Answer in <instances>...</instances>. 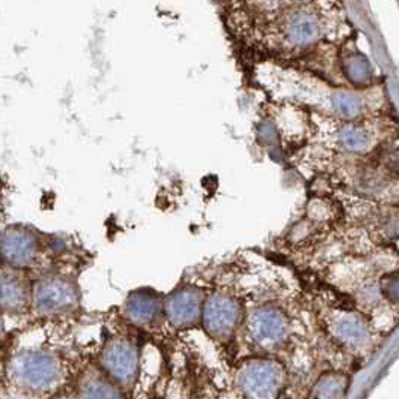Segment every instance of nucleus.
Segmentation results:
<instances>
[{"label": "nucleus", "instance_id": "obj_13", "mask_svg": "<svg viewBox=\"0 0 399 399\" xmlns=\"http://www.w3.org/2000/svg\"><path fill=\"white\" fill-rule=\"evenodd\" d=\"M350 379L340 372L321 376L312 389L314 399H343L348 391Z\"/></svg>", "mask_w": 399, "mask_h": 399}, {"label": "nucleus", "instance_id": "obj_9", "mask_svg": "<svg viewBox=\"0 0 399 399\" xmlns=\"http://www.w3.org/2000/svg\"><path fill=\"white\" fill-rule=\"evenodd\" d=\"M332 333L347 347H362L369 340V324L360 314L347 312L332 323Z\"/></svg>", "mask_w": 399, "mask_h": 399}, {"label": "nucleus", "instance_id": "obj_16", "mask_svg": "<svg viewBox=\"0 0 399 399\" xmlns=\"http://www.w3.org/2000/svg\"><path fill=\"white\" fill-rule=\"evenodd\" d=\"M332 104H333V108L336 110V113L343 116V117H347V119H353V117L359 116L360 112H362L360 100L352 93H336V95H333Z\"/></svg>", "mask_w": 399, "mask_h": 399}, {"label": "nucleus", "instance_id": "obj_18", "mask_svg": "<svg viewBox=\"0 0 399 399\" xmlns=\"http://www.w3.org/2000/svg\"><path fill=\"white\" fill-rule=\"evenodd\" d=\"M380 290L386 297L392 300L393 304H396L398 302V273L395 272V273L384 276L380 284Z\"/></svg>", "mask_w": 399, "mask_h": 399}, {"label": "nucleus", "instance_id": "obj_7", "mask_svg": "<svg viewBox=\"0 0 399 399\" xmlns=\"http://www.w3.org/2000/svg\"><path fill=\"white\" fill-rule=\"evenodd\" d=\"M77 294L69 282L64 280H44L35 287L33 304L41 314L62 312L76 305Z\"/></svg>", "mask_w": 399, "mask_h": 399}, {"label": "nucleus", "instance_id": "obj_4", "mask_svg": "<svg viewBox=\"0 0 399 399\" xmlns=\"http://www.w3.org/2000/svg\"><path fill=\"white\" fill-rule=\"evenodd\" d=\"M242 316L239 302L224 293H215L204 300L201 320L213 340H228L237 328Z\"/></svg>", "mask_w": 399, "mask_h": 399}, {"label": "nucleus", "instance_id": "obj_17", "mask_svg": "<svg viewBox=\"0 0 399 399\" xmlns=\"http://www.w3.org/2000/svg\"><path fill=\"white\" fill-rule=\"evenodd\" d=\"M347 74L350 80L356 84H362L369 80L371 68L364 57H352L347 64Z\"/></svg>", "mask_w": 399, "mask_h": 399}, {"label": "nucleus", "instance_id": "obj_10", "mask_svg": "<svg viewBox=\"0 0 399 399\" xmlns=\"http://www.w3.org/2000/svg\"><path fill=\"white\" fill-rule=\"evenodd\" d=\"M161 311V299L150 290L132 292L126 300L125 312L128 318L138 326L150 324Z\"/></svg>", "mask_w": 399, "mask_h": 399}, {"label": "nucleus", "instance_id": "obj_15", "mask_svg": "<svg viewBox=\"0 0 399 399\" xmlns=\"http://www.w3.org/2000/svg\"><path fill=\"white\" fill-rule=\"evenodd\" d=\"M340 138L343 146L352 152H362L368 148L369 137L365 129L359 126H345L340 132Z\"/></svg>", "mask_w": 399, "mask_h": 399}, {"label": "nucleus", "instance_id": "obj_11", "mask_svg": "<svg viewBox=\"0 0 399 399\" xmlns=\"http://www.w3.org/2000/svg\"><path fill=\"white\" fill-rule=\"evenodd\" d=\"M317 18L309 14V12H297L287 23L285 36L293 45H308L317 38Z\"/></svg>", "mask_w": 399, "mask_h": 399}, {"label": "nucleus", "instance_id": "obj_12", "mask_svg": "<svg viewBox=\"0 0 399 399\" xmlns=\"http://www.w3.org/2000/svg\"><path fill=\"white\" fill-rule=\"evenodd\" d=\"M26 287L18 276L11 273L0 275V306L16 311L26 305Z\"/></svg>", "mask_w": 399, "mask_h": 399}, {"label": "nucleus", "instance_id": "obj_2", "mask_svg": "<svg viewBox=\"0 0 399 399\" xmlns=\"http://www.w3.org/2000/svg\"><path fill=\"white\" fill-rule=\"evenodd\" d=\"M236 383L245 399H276L284 384V369L278 362L252 359L242 365Z\"/></svg>", "mask_w": 399, "mask_h": 399}, {"label": "nucleus", "instance_id": "obj_21", "mask_svg": "<svg viewBox=\"0 0 399 399\" xmlns=\"http://www.w3.org/2000/svg\"><path fill=\"white\" fill-rule=\"evenodd\" d=\"M60 399H66V398H60Z\"/></svg>", "mask_w": 399, "mask_h": 399}, {"label": "nucleus", "instance_id": "obj_6", "mask_svg": "<svg viewBox=\"0 0 399 399\" xmlns=\"http://www.w3.org/2000/svg\"><path fill=\"white\" fill-rule=\"evenodd\" d=\"M102 365L114 380L124 384L132 383L138 371L137 347L125 340L110 343L102 353Z\"/></svg>", "mask_w": 399, "mask_h": 399}, {"label": "nucleus", "instance_id": "obj_1", "mask_svg": "<svg viewBox=\"0 0 399 399\" xmlns=\"http://www.w3.org/2000/svg\"><path fill=\"white\" fill-rule=\"evenodd\" d=\"M11 377L35 392L53 389L60 380V362L44 352H24L11 360Z\"/></svg>", "mask_w": 399, "mask_h": 399}, {"label": "nucleus", "instance_id": "obj_3", "mask_svg": "<svg viewBox=\"0 0 399 399\" xmlns=\"http://www.w3.org/2000/svg\"><path fill=\"white\" fill-rule=\"evenodd\" d=\"M290 321L285 314L275 306H261L248 318V333L256 345L264 352H273L287 340Z\"/></svg>", "mask_w": 399, "mask_h": 399}, {"label": "nucleus", "instance_id": "obj_19", "mask_svg": "<svg viewBox=\"0 0 399 399\" xmlns=\"http://www.w3.org/2000/svg\"><path fill=\"white\" fill-rule=\"evenodd\" d=\"M264 4H268V5H276L278 2H280V0H263Z\"/></svg>", "mask_w": 399, "mask_h": 399}, {"label": "nucleus", "instance_id": "obj_20", "mask_svg": "<svg viewBox=\"0 0 399 399\" xmlns=\"http://www.w3.org/2000/svg\"><path fill=\"white\" fill-rule=\"evenodd\" d=\"M0 335H2V321H0Z\"/></svg>", "mask_w": 399, "mask_h": 399}, {"label": "nucleus", "instance_id": "obj_5", "mask_svg": "<svg viewBox=\"0 0 399 399\" xmlns=\"http://www.w3.org/2000/svg\"><path fill=\"white\" fill-rule=\"evenodd\" d=\"M204 294L196 287L177 288L164 302L168 321L177 329H188L201 320Z\"/></svg>", "mask_w": 399, "mask_h": 399}, {"label": "nucleus", "instance_id": "obj_14", "mask_svg": "<svg viewBox=\"0 0 399 399\" xmlns=\"http://www.w3.org/2000/svg\"><path fill=\"white\" fill-rule=\"evenodd\" d=\"M80 399H124V396L108 380L95 377L84 383L80 392Z\"/></svg>", "mask_w": 399, "mask_h": 399}, {"label": "nucleus", "instance_id": "obj_8", "mask_svg": "<svg viewBox=\"0 0 399 399\" xmlns=\"http://www.w3.org/2000/svg\"><path fill=\"white\" fill-rule=\"evenodd\" d=\"M0 252L9 264L23 268L33 260L36 242L32 234L23 230H8L0 242Z\"/></svg>", "mask_w": 399, "mask_h": 399}]
</instances>
